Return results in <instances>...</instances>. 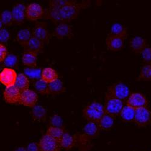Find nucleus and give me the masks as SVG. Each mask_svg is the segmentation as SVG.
I'll use <instances>...</instances> for the list:
<instances>
[{"label": "nucleus", "mask_w": 151, "mask_h": 151, "mask_svg": "<svg viewBox=\"0 0 151 151\" xmlns=\"http://www.w3.org/2000/svg\"><path fill=\"white\" fill-rule=\"evenodd\" d=\"M90 1H86L78 3L76 1L73 3L63 7L60 10V17L64 22L76 19L82 9L87 7Z\"/></svg>", "instance_id": "1"}, {"label": "nucleus", "mask_w": 151, "mask_h": 151, "mask_svg": "<svg viewBox=\"0 0 151 151\" xmlns=\"http://www.w3.org/2000/svg\"><path fill=\"white\" fill-rule=\"evenodd\" d=\"M130 94L128 86L122 82H118L108 88L105 98H115L123 100L128 99Z\"/></svg>", "instance_id": "3"}, {"label": "nucleus", "mask_w": 151, "mask_h": 151, "mask_svg": "<svg viewBox=\"0 0 151 151\" xmlns=\"http://www.w3.org/2000/svg\"><path fill=\"white\" fill-rule=\"evenodd\" d=\"M135 114V109L126 105L123 106L121 112L120 117L123 120L124 122H130L134 121Z\"/></svg>", "instance_id": "27"}, {"label": "nucleus", "mask_w": 151, "mask_h": 151, "mask_svg": "<svg viewBox=\"0 0 151 151\" xmlns=\"http://www.w3.org/2000/svg\"><path fill=\"white\" fill-rule=\"evenodd\" d=\"M64 133L65 132L64 129H63V128L54 127H52V126H50V127H48L46 132L47 135L55 138V140H56L59 142L62 136L64 135Z\"/></svg>", "instance_id": "30"}, {"label": "nucleus", "mask_w": 151, "mask_h": 151, "mask_svg": "<svg viewBox=\"0 0 151 151\" xmlns=\"http://www.w3.org/2000/svg\"><path fill=\"white\" fill-rule=\"evenodd\" d=\"M148 104L149 102L146 96L140 93H133L131 94L127 100V105L135 109L147 107Z\"/></svg>", "instance_id": "9"}, {"label": "nucleus", "mask_w": 151, "mask_h": 151, "mask_svg": "<svg viewBox=\"0 0 151 151\" xmlns=\"http://www.w3.org/2000/svg\"><path fill=\"white\" fill-rule=\"evenodd\" d=\"M78 138L70 134L68 132H65L59 141L61 148L65 150L71 149L77 142Z\"/></svg>", "instance_id": "20"}, {"label": "nucleus", "mask_w": 151, "mask_h": 151, "mask_svg": "<svg viewBox=\"0 0 151 151\" xmlns=\"http://www.w3.org/2000/svg\"><path fill=\"white\" fill-rule=\"evenodd\" d=\"M53 35L59 39H62L64 37H68L70 38L73 36L72 29L70 25L65 22L59 23L58 26L56 27Z\"/></svg>", "instance_id": "17"}, {"label": "nucleus", "mask_w": 151, "mask_h": 151, "mask_svg": "<svg viewBox=\"0 0 151 151\" xmlns=\"http://www.w3.org/2000/svg\"><path fill=\"white\" fill-rule=\"evenodd\" d=\"M129 45L132 51L136 53H142L147 47L146 40L139 36H136L132 38Z\"/></svg>", "instance_id": "18"}, {"label": "nucleus", "mask_w": 151, "mask_h": 151, "mask_svg": "<svg viewBox=\"0 0 151 151\" xmlns=\"http://www.w3.org/2000/svg\"><path fill=\"white\" fill-rule=\"evenodd\" d=\"M10 33L7 30L2 29L0 30V42L1 44H5L7 42L10 38Z\"/></svg>", "instance_id": "38"}, {"label": "nucleus", "mask_w": 151, "mask_h": 151, "mask_svg": "<svg viewBox=\"0 0 151 151\" xmlns=\"http://www.w3.org/2000/svg\"><path fill=\"white\" fill-rule=\"evenodd\" d=\"M109 34L124 40L128 36L127 29L123 25L119 23H115L112 26Z\"/></svg>", "instance_id": "22"}, {"label": "nucleus", "mask_w": 151, "mask_h": 151, "mask_svg": "<svg viewBox=\"0 0 151 151\" xmlns=\"http://www.w3.org/2000/svg\"><path fill=\"white\" fill-rule=\"evenodd\" d=\"M100 128L97 123L89 122L87 123L83 129V134L80 135L79 140L83 144L89 142L97 137L99 134Z\"/></svg>", "instance_id": "4"}, {"label": "nucleus", "mask_w": 151, "mask_h": 151, "mask_svg": "<svg viewBox=\"0 0 151 151\" xmlns=\"http://www.w3.org/2000/svg\"><path fill=\"white\" fill-rule=\"evenodd\" d=\"M123 100L115 98H105V113L115 117L120 114L123 108Z\"/></svg>", "instance_id": "5"}, {"label": "nucleus", "mask_w": 151, "mask_h": 151, "mask_svg": "<svg viewBox=\"0 0 151 151\" xmlns=\"http://www.w3.org/2000/svg\"><path fill=\"white\" fill-rule=\"evenodd\" d=\"M32 36L38 39L44 44H48L50 39L52 37L50 33L47 24L45 22H36L32 30Z\"/></svg>", "instance_id": "7"}, {"label": "nucleus", "mask_w": 151, "mask_h": 151, "mask_svg": "<svg viewBox=\"0 0 151 151\" xmlns=\"http://www.w3.org/2000/svg\"><path fill=\"white\" fill-rule=\"evenodd\" d=\"M45 10L43 7L36 3L30 4L26 9V19L29 21H37L42 18L44 16Z\"/></svg>", "instance_id": "10"}, {"label": "nucleus", "mask_w": 151, "mask_h": 151, "mask_svg": "<svg viewBox=\"0 0 151 151\" xmlns=\"http://www.w3.org/2000/svg\"><path fill=\"white\" fill-rule=\"evenodd\" d=\"M44 43L38 39L32 36L31 39L25 47L26 51H29L31 52L35 53L36 54L43 53Z\"/></svg>", "instance_id": "19"}, {"label": "nucleus", "mask_w": 151, "mask_h": 151, "mask_svg": "<svg viewBox=\"0 0 151 151\" xmlns=\"http://www.w3.org/2000/svg\"><path fill=\"white\" fill-rule=\"evenodd\" d=\"M137 79L139 81H151V64H145L142 67Z\"/></svg>", "instance_id": "31"}, {"label": "nucleus", "mask_w": 151, "mask_h": 151, "mask_svg": "<svg viewBox=\"0 0 151 151\" xmlns=\"http://www.w3.org/2000/svg\"><path fill=\"white\" fill-rule=\"evenodd\" d=\"M35 89L41 94H48V83L42 79L37 80L35 83Z\"/></svg>", "instance_id": "32"}, {"label": "nucleus", "mask_w": 151, "mask_h": 151, "mask_svg": "<svg viewBox=\"0 0 151 151\" xmlns=\"http://www.w3.org/2000/svg\"><path fill=\"white\" fill-rule=\"evenodd\" d=\"M105 114L104 106L102 104L94 102L88 105L83 111V116L89 122L98 123Z\"/></svg>", "instance_id": "2"}, {"label": "nucleus", "mask_w": 151, "mask_h": 151, "mask_svg": "<svg viewBox=\"0 0 151 151\" xmlns=\"http://www.w3.org/2000/svg\"><path fill=\"white\" fill-rule=\"evenodd\" d=\"M32 115L33 120L42 122L47 117V110L44 106L36 105L32 108Z\"/></svg>", "instance_id": "24"}, {"label": "nucleus", "mask_w": 151, "mask_h": 151, "mask_svg": "<svg viewBox=\"0 0 151 151\" xmlns=\"http://www.w3.org/2000/svg\"><path fill=\"white\" fill-rule=\"evenodd\" d=\"M26 6L22 3H17L14 6L12 14L15 24L20 25L24 23L25 19H26Z\"/></svg>", "instance_id": "14"}, {"label": "nucleus", "mask_w": 151, "mask_h": 151, "mask_svg": "<svg viewBox=\"0 0 151 151\" xmlns=\"http://www.w3.org/2000/svg\"><path fill=\"white\" fill-rule=\"evenodd\" d=\"M114 124V117L105 113L104 116L99 122L98 124L100 129L104 131L110 130Z\"/></svg>", "instance_id": "23"}, {"label": "nucleus", "mask_w": 151, "mask_h": 151, "mask_svg": "<svg viewBox=\"0 0 151 151\" xmlns=\"http://www.w3.org/2000/svg\"><path fill=\"white\" fill-rule=\"evenodd\" d=\"M106 44L111 51H119L124 47V40L109 33L106 39Z\"/></svg>", "instance_id": "16"}, {"label": "nucleus", "mask_w": 151, "mask_h": 151, "mask_svg": "<svg viewBox=\"0 0 151 151\" xmlns=\"http://www.w3.org/2000/svg\"><path fill=\"white\" fill-rule=\"evenodd\" d=\"M49 94H59L65 91V88L63 82L60 79H57L51 83H48Z\"/></svg>", "instance_id": "29"}, {"label": "nucleus", "mask_w": 151, "mask_h": 151, "mask_svg": "<svg viewBox=\"0 0 151 151\" xmlns=\"http://www.w3.org/2000/svg\"><path fill=\"white\" fill-rule=\"evenodd\" d=\"M15 85L20 90L21 93L27 90H29L30 82L27 76L22 73L18 74Z\"/></svg>", "instance_id": "28"}, {"label": "nucleus", "mask_w": 151, "mask_h": 151, "mask_svg": "<svg viewBox=\"0 0 151 151\" xmlns=\"http://www.w3.org/2000/svg\"><path fill=\"white\" fill-rule=\"evenodd\" d=\"M21 95V92L15 85L6 88L3 93L5 102L10 104H19Z\"/></svg>", "instance_id": "11"}, {"label": "nucleus", "mask_w": 151, "mask_h": 151, "mask_svg": "<svg viewBox=\"0 0 151 151\" xmlns=\"http://www.w3.org/2000/svg\"><path fill=\"white\" fill-rule=\"evenodd\" d=\"M17 76L18 75L14 69L4 68L0 73V82L6 88L14 86Z\"/></svg>", "instance_id": "12"}, {"label": "nucleus", "mask_w": 151, "mask_h": 151, "mask_svg": "<svg viewBox=\"0 0 151 151\" xmlns=\"http://www.w3.org/2000/svg\"><path fill=\"white\" fill-rule=\"evenodd\" d=\"M142 58L146 64H151V47H147L142 53Z\"/></svg>", "instance_id": "37"}, {"label": "nucleus", "mask_w": 151, "mask_h": 151, "mask_svg": "<svg viewBox=\"0 0 151 151\" xmlns=\"http://www.w3.org/2000/svg\"><path fill=\"white\" fill-rule=\"evenodd\" d=\"M18 59L17 56L13 54H9L4 60V65L6 67V68L12 69L17 68L18 66Z\"/></svg>", "instance_id": "33"}, {"label": "nucleus", "mask_w": 151, "mask_h": 151, "mask_svg": "<svg viewBox=\"0 0 151 151\" xmlns=\"http://www.w3.org/2000/svg\"><path fill=\"white\" fill-rule=\"evenodd\" d=\"M37 55V54L35 53L26 51L24 53L22 57L23 64L29 68H34L36 67Z\"/></svg>", "instance_id": "21"}, {"label": "nucleus", "mask_w": 151, "mask_h": 151, "mask_svg": "<svg viewBox=\"0 0 151 151\" xmlns=\"http://www.w3.org/2000/svg\"><path fill=\"white\" fill-rule=\"evenodd\" d=\"M25 74L27 76L29 77L31 79H40L41 78V70L40 68H27L24 69Z\"/></svg>", "instance_id": "35"}, {"label": "nucleus", "mask_w": 151, "mask_h": 151, "mask_svg": "<svg viewBox=\"0 0 151 151\" xmlns=\"http://www.w3.org/2000/svg\"><path fill=\"white\" fill-rule=\"evenodd\" d=\"M26 149L27 151H41L38 143H37L35 142L30 143L29 144Z\"/></svg>", "instance_id": "40"}, {"label": "nucleus", "mask_w": 151, "mask_h": 151, "mask_svg": "<svg viewBox=\"0 0 151 151\" xmlns=\"http://www.w3.org/2000/svg\"><path fill=\"white\" fill-rule=\"evenodd\" d=\"M38 100V96L36 93L32 90H27L21 93L19 104L27 107L33 108L36 105Z\"/></svg>", "instance_id": "13"}, {"label": "nucleus", "mask_w": 151, "mask_h": 151, "mask_svg": "<svg viewBox=\"0 0 151 151\" xmlns=\"http://www.w3.org/2000/svg\"><path fill=\"white\" fill-rule=\"evenodd\" d=\"M32 37V33L29 29L20 30L17 35V40L19 44L24 47H26L31 37Z\"/></svg>", "instance_id": "26"}, {"label": "nucleus", "mask_w": 151, "mask_h": 151, "mask_svg": "<svg viewBox=\"0 0 151 151\" xmlns=\"http://www.w3.org/2000/svg\"><path fill=\"white\" fill-rule=\"evenodd\" d=\"M1 21L6 26H9L13 24L14 22L12 12L7 10H4L1 14Z\"/></svg>", "instance_id": "34"}, {"label": "nucleus", "mask_w": 151, "mask_h": 151, "mask_svg": "<svg viewBox=\"0 0 151 151\" xmlns=\"http://www.w3.org/2000/svg\"><path fill=\"white\" fill-rule=\"evenodd\" d=\"M8 56L7 48L5 44H0V61L4 62L6 57Z\"/></svg>", "instance_id": "39"}, {"label": "nucleus", "mask_w": 151, "mask_h": 151, "mask_svg": "<svg viewBox=\"0 0 151 151\" xmlns=\"http://www.w3.org/2000/svg\"><path fill=\"white\" fill-rule=\"evenodd\" d=\"M15 151H27V149L24 147H19L15 150Z\"/></svg>", "instance_id": "41"}, {"label": "nucleus", "mask_w": 151, "mask_h": 151, "mask_svg": "<svg viewBox=\"0 0 151 151\" xmlns=\"http://www.w3.org/2000/svg\"><path fill=\"white\" fill-rule=\"evenodd\" d=\"M63 123L64 122L62 117L57 114L53 115L50 119V124L52 127L62 128Z\"/></svg>", "instance_id": "36"}, {"label": "nucleus", "mask_w": 151, "mask_h": 151, "mask_svg": "<svg viewBox=\"0 0 151 151\" xmlns=\"http://www.w3.org/2000/svg\"><path fill=\"white\" fill-rule=\"evenodd\" d=\"M60 10L59 7L49 3L48 7L45 10L44 18L52 20L55 23L64 22L60 17Z\"/></svg>", "instance_id": "15"}, {"label": "nucleus", "mask_w": 151, "mask_h": 151, "mask_svg": "<svg viewBox=\"0 0 151 151\" xmlns=\"http://www.w3.org/2000/svg\"><path fill=\"white\" fill-rule=\"evenodd\" d=\"M134 122L140 127H145L151 124V111L147 107L135 109Z\"/></svg>", "instance_id": "6"}, {"label": "nucleus", "mask_w": 151, "mask_h": 151, "mask_svg": "<svg viewBox=\"0 0 151 151\" xmlns=\"http://www.w3.org/2000/svg\"><path fill=\"white\" fill-rule=\"evenodd\" d=\"M41 79L47 83H50L58 79V74L53 68L47 67L42 70Z\"/></svg>", "instance_id": "25"}, {"label": "nucleus", "mask_w": 151, "mask_h": 151, "mask_svg": "<svg viewBox=\"0 0 151 151\" xmlns=\"http://www.w3.org/2000/svg\"><path fill=\"white\" fill-rule=\"evenodd\" d=\"M38 144L41 151H60L62 149L58 141L47 134L41 137Z\"/></svg>", "instance_id": "8"}]
</instances>
